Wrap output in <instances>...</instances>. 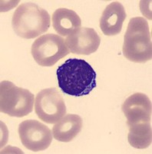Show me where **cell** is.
Returning <instances> with one entry per match:
<instances>
[{
	"mask_svg": "<svg viewBox=\"0 0 152 154\" xmlns=\"http://www.w3.org/2000/svg\"><path fill=\"white\" fill-rule=\"evenodd\" d=\"M127 118V125L140 123H151V101L145 94L136 93L130 96L121 106Z\"/></svg>",
	"mask_w": 152,
	"mask_h": 154,
	"instance_id": "obj_8",
	"label": "cell"
},
{
	"mask_svg": "<svg viewBox=\"0 0 152 154\" xmlns=\"http://www.w3.org/2000/svg\"><path fill=\"white\" fill-rule=\"evenodd\" d=\"M82 128V117L76 114H68L53 126V137L60 142L68 143L77 137Z\"/></svg>",
	"mask_w": 152,
	"mask_h": 154,
	"instance_id": "obj_11",
	"label": "cell"
},
{
	"mask_svg": "<svg viewBox=\"0 0 152 154\" xmlns=\"http://www.w3.org/2000/svg\"><path fill=\"white\" fill-rule=\"evenodd\" d=\"M35 111L41 120L49 124H53L65 116L66 106L58 89L49 88L42 89L36 95Z\"/></svg>",
	"mask_w": 152,
	"mask_h": 154,
	"instance_id": "obj_6",
	"label": "cell"
},
{
	"mask_svg": "<svg viewBox=\"0 0 152 154\" xmlns=\"http://www.w3.org/2000/svg\"><path fill=\"white\" fill-rule=\"evenodd\" d=\"M34 103V95L28 89L18 87L9 81L1 82L0 110L2 112L10 116L23 117L32 112Z\"/></svg>",
	"mask_w": 152,
	"mask_h": 154,
	"instance_id": "obj_4",
	"label": "cell"
},
{
	"mask_svg": "<svg viewBox=\"0 0 152 154\" xmlns=\"http://www.w3.org/2000/svg\"><path fill=\"white\" fill-rule=\"evenodd\" d=\"M101 38L97 32L91 28L78 29L68 35L65 43L71 53L78 55H90L98 49Z\"/></svg>",
	"mask_w": 152,
	"mask_h": 154,
	"instance_id": "obj_9",
	"label": "cell"
},
{
	"mask_svg": "<svg viewBox=\"0 0 152 154\" xmlns=\"http://www.w3.org/2000/svg\"><path fill=\"white\" fill-rule=\"evenodd\" d=\"M128 142L136 149H145L152 142V132L151 123H140L128 125Z\"/></svg>",
	"mask_w": 152,
	"mask_h": 154,
	"instance_id": "obj_13",
	"label": "cell"
},
{
	"mask_svg": "<svg viewBox=\"0 0 152 154\" xmlns=\"http://www.w3.org/2000/svg\"><path fill=\"white\" fill-rule=\"evenodd\" d=\"M56 74L60 89L69 96H86L96 87V72L82 59L67 60L58 67Z\"/></svg>",
	"mask_w": 152,
	"mask_h": 154,
	"instance_id": "obj_1",
	"label": "cell"
},
{
	"mask_svg": "<svg viewBox=\"0 0 152 154\" xmlns=\"http://www.w3.org/2000/svg\"><path fill=\"white\" fill-rule=\"evenodd\" d=\"M123 54L134 63H145L152 59L151 34L148 23L143 17L130 19L124 36Z\"/></svg>",
	"mask_w": 152,
	"mask_h": 154,
	"instance_id": "obj_2",
	"label": "cell"
},
{
	"mask_svg": "<svg viewBox=\"0 0 152 154\" xmlns=\"http://www.w3.org/2000/svg\"><path fill=\"white\" fill-rule=\"evenodd\" d=\"M22 145L33 152L45 150L52 141V133L48 126L35 119H27L19 126Z\"/></svg>",
	"mask_w": 152,
	"mask_h": 154,
	"instance_id": "obj_7",
	"label": "cell"
},
{
	"mask_svg": "<svg viewBox=\"0 0 152 154\" xmlns=\"http://www.w3.org/2000/svg\"><path fill=\"white\" fill-rule=\"evenodd\" d=\"M126 19V12L122 4L113 2L107 5L100 19V28L106 35H115L121 32Z\"/></svg>",
	"mask_w": 152,
	"mask_h": 154,
	"instance_id": "obj_10",
	"label": "cell"
},
{
	"mask_svg": "<svg viewBox=\"0 0 152 154\" xmlns=\"http://www.w3.org/2000/svg\"><path fill=\"white\" fill-rule=\"evenodd\" d=\"M13 30L19 36L34 38L49 30L50 16L46 9L33 2H25L16 9L12 19Z\"/></svg>",
	"mask_w": 152,
	"mask_h": 154,
	"instance_id": "obj_3",
	"label": "cell"
},
{
	"mask_svg": "<svg viewBox=\"0 0 152 154\" xmlns=\"http://www.w3.org/2000/svg\"><path fill=\"white\" fill-rule=\"evenodd\" d=\"M52 19L53 28L61 36H68L82 26L79 15L75 11L65 8L56 9Z\"/></svg>",
	"mask_w": 152,
	"mask_h": 154,
	"instance_id": "obj_12",
	"label": "cell"
},
{
	"mask_svg": "<svg viewBox=\"0 0 152 154\" xmlns=\"http://www.w3.org/2000/svg\"><path fill=\"white\" fill-rule=\"evenodd\" d=\"M31 52L35 61L41 66H52L70 53L65 39L52 33L37 38L31 46Z\"/></svg>",
	"mask_w": 152,
	"mask_h": 154,
	"instance_id": "obj_5",
	"label": "cell"
}]
</instances>
